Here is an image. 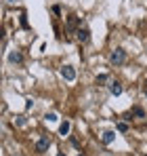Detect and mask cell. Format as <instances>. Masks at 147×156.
<instances>
[{"label": "cell", "mask_w": 147, "mask_h": 156, "mask_svg": "<svg viewBox=\"0 0 147 156\" xmlns=\"http://www.w3.org/2000/svg\"><path fill=\"white\" fill-rule=\"evenodd\" d=\"M109 63L111 66H122V63H126V51H124L122 47H118L116 51L109 53Z\"/></svg>", "instance_id": "6da1fadb"}, {"label": "cell", "mask_w": 147, "mask_h": 156, "mask_svg": "<svg viewBox=\"0 0 147 156\" xmlns=\"http://www.w3.org/2000/svg\"><path fill=\"white\" fill-rule=\"evenodd\" d=\"M59 74H61V78H65L67 82H74L76 80V68L74 66H63L59 70Z\"/></svg>", "instance_id": "7a4b0ae2"}, {"label": "cell", "mask_w": 147, "mask_h": 156, "mask_svg": "<svg viewBox=\"0 0 147 156\" xmlns=\"http://www.w3.org/2000/svg\"><path fill=\"white\" fill-rule=\"evenodd\" d=\"M50 148V137L49 135H44V137H40L38 141H36V152H46Z\"/></svg>", "instance_id": "3957f363"}, {"label": "cell", "mask_w": 147, "mask_h": 156, "mask_svg": "<svg viewBox=\"0 0 147 156\" xmlns=\"http://www.w3.org/2000/svg\"><path fill=\"white\" fill-rule=\"evenodd\" d=\"M76 38H78L80 42H88V40H91V30L80 26L78 30H76Z\"/></svg>", "instance_id": "277c9868"}, {"label": "cell", "mask_w": 147, "mask_h": 156, "mask_svg": "<svg viewBox=\"0 0 147 156\" xmlns=\"http://www.w3.org/2000/svg\"><path fill=\"white\" fill-rule=\"evenodd\" d=\"M114 139H116V131H103V133H101V141H103L105 146H109Z\"/></svg>", "instance_id": "5b68a950"}, {"label": "cell", "mask_w": 147, "mask_h": 156, "mask_svg": "<svg viewBox=\"0 0 147 156\" xmlns=\"http://www.w3.org/2000/svg\"><path fill=\"white\" fill-rule=\"evenodd\" d=\"M107 89H109V93H111L114 97L122 95V84H120V82H109V84H107Z\"/></svg>", "instance_id": "8992f818"}, {"label": "cell", "mask_w": 147, "mask_h": 156, "mask_svg": "<svg viewBox=\"0 0 147 156\" xmlns=\"http://www.w3.org/2000/svg\"><path fill=\"white\" fill-rule=\"evenodd\" d=\"M70 131H72V122H70V120H63V122L59 125V135L67 137V135H70Z\"/></svg>", "instance_id": "52a82bcc"}, {"label": "cell", "mask_w": 147, "mask_h": 156, "mask_svg": "<svg viewBox=\"0 0 147 156\" xmlns=\"http://www.w3.org/2000/svg\"><path fill=\"white\" fill-rule=\"evenodd\" d=\"M9 61H11V63H21V61H23V55L19 51H11L9 53Z\"/></svg>", "instance_id": "ba28073f"}, {"label": "cell", "mask_w": 147, "mask_h": 156, "mask_svg": "<svg viewBox=\"0 0 147 156\" xmlns=\"http://www.w3.org/2000/svg\"><path fill=\"white\" fill-rule=\"evenodd\" d=\"M130 116H137V118H145V112H143V108L135 105V108L130 110Z\"/></svg>", "instance_id": "9c48e42d"}, {"label": "cell", "mask_w": 147, "mask_h": 156, "mask_svg": "<svg viewBox=\"0 0 147 156\" xmlns=\"http://www.w3.org/2000/svg\"><path fill=\"white\" fill-rule=\"evenodd\" d=\"M44 120H46V122H50V125H53V122H57V120H59V116H57V112H49V114H46V116H44Z\"/></svg>", "instance_id": "30bf717a"}, {"label": "cell", "mask_w": 147, "mask_h": 156, "mask_svg": "<svg viewBox=\"0 0 147 156\" xmlns=\"http://www.w3.org/2000/svg\"><path fill=\"white\" fill-rule=\"evenodd\" d=\"M107 80H109V76H107V74H99V76H97V84H105Z\"/></svg>", "instance_id": "8fae6325"}, {"label": "cell", "mask_w": 147, "mask_h": 156, "mask_svg": "<svg viewBox=\"0 0 147 156\" xmlns=\"http://www.w3.org/2000/svg\"><path fill=\"white\" fill-rule=\"evenodd\" d=\"M118 131H120V133L128 131V125H126V122H118Z\"/></svg>", "instance_id": "7c38bea8"}, {"label": "cell", "mask_w": 147, "mask_h": 156, "mask_svg": "<svg viewBox=\"0 0 147 156\" xmlns=\"http://www.w3.org/2000/svg\"><path fill=\"white\" fill-rule=\"evenodd\" d=\"M17 125H19V127H23V125H25V118H23V116H17Z\"/></svg>", "instance_id": "4fadbf2b"}, {"label": "cell", "mask_w": 147, "mask_h": 156, "mask_svg": "<svg viewBox=\"0 0 147 156\" xmlns=\"http://www.w3.org/2000/svg\"><path fill=\"white\" fill-rule=\"evenodd\" d=\"M57 156H67V154L65 152H57Z\"/></svg>", "instance_id": "5bb4252c"}, {"label": "cell", "mask_w": 147, "mask_h": 156, "mask_svg": "<svg viewBox=\"0 0 147 156\" xmlns=\"http://www.w3.org/2000/svg\"><path fill=\"white\" fill-rule=\"evenodd\" d=\"M145 89H147V78H145Z\"/></svg>", "instance_id": "9a60e30c"}, {"label": "cell", "mask_w": 147, "mask_h": 156, "mask_svg": "<svg viewBox=\"0 0 147 156\" xmlns=\"http://www.w3.org/2000/svg\"><path fill=\"white\" fill-rule=\"evenodd\" d=\"M145 97H147V89H145Z\"/></svg>", "instance_id": "2e32d148"}, {"label": "cell", "mask_w": 147, "mask_h": 156, "mask_svg": "<svg viewBox=\"0 0 147 156\" xmlns=\"http://www.w3.org/2000/svg\"><path fill=\"white\" fill-rule=\"evenodd\" d=\"M78 156H84V154H78Z\"/></svg>", "instance_id": "e0dca14e"}]
</instances>
